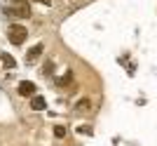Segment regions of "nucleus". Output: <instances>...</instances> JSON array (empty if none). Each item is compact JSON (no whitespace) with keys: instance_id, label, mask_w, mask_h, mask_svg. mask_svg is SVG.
Wrapping results in <instances>:
<instances>
[{"instance_id":"nucleus-1","label":"nucleus","mask_w":157,"mask_h":146,"mask_svg":"<svg viewBox=\"0 0 157 146\" xmlns=\"http://www.w3.org/2000/svg\"><path fill=\"white\" fill-rule=\"evenodd\" d=\"M2 12H5V14H10V17H19V19H28V17H31V5H28L26 0H19V2H14L12 7H5Z\"/></svg>"},{"instance_id":"nucleus-2","label":"nucleus","mask_w":157,"mask_h":146,"mask_svg":"<svg viewBox=\"0 0 157 146\" xmlns=\"http://www.w3.org/2000/svg\"><path fill=\"white\" fill-rule=\"evenodd\" d=\"M7 35H10V43H12V45H24L28 31H26L24 24H12V26L7 28Z\"/></svg>"},{"instance_id":"nucleus-3","label":"nucleus","mask_w":157,"mask_h":146,"mask_svg":"<svg viewBox=\"0 0 157 146\" xmlns=\"http://www.w3.org/2000/svg\"><path fill=\"white\" fill-rule=\"evenodd\" d=\"M42 52H45V45H42V43H40V45H35V47H31V50H28V54H26V61H28V64L38 61Z\"/></svg>"},{"instance_id":"nucleus-4","label":"nucleus","mask_w":157,"mask_h":146,"mask_svg":"<svg viewBox=\"0 0 157 146\" xmlns=\"http://www.w3.org/2000/svg\"><path fill=\"white\" fill-rule=\"evenodd\" d=\"M19 94H21V97H31V94H35V85H33V83H21V85H19Z\"/></svg>"},{"instance_id":"nucleus-5","label":"nucleus","mask_w":157,"mask_h":146,"mask_svg":"<svg viewBox=\"0 0 157 146\" xmlns=\"http://www.w3.org/2000/svg\"><path fill=\"white\" fill-rule=\"evenodd\" d=\"M0 59H2V66H5V68H14V66H17V61H14V57H12V54H0Z\"/></svg>"},{"instance_id":"nucleus-6","label":"nucleus","mask_w":157,"mask_h":146,"mask_svg":"<svg viewBox=\"0 0 157 146\" xmlns=\"http://www.w3.org/2000/svg\"><path fill=\"white\" fill-rule=\"evenodd\" d=\"M31 108L33 111H42V108H45V99H42V97H33L31 99Z\"/></svg>"},{"instance_id":"nucleus-7","label":"nucleus","mask_w":157,"mask_h":146,"mask_svg":"<svg viewBox=\"0 0 157 146\" xmlns=\"http://www.w3.org/2000/svg\"><path fill=\"white\" fill-rule=\"evenodd\" d=\"M89 106H92V101H89V99H82V101L75 104V111H89Z\"/></svg>"},{"instance_id":"nucleus-8","label":"nucleus","mask_w":157,"mask_h":146,"mask_svg":"<svg viewBox=\"0 0 157 146\" xmlns=\"http://www.w3.org/2000/svg\"><path fill=\"white\" fill-rule=\"evenodd\" d=\"M54 137H56V139H63V137H66V127L56 125V127H54Z\"/></svg>"},{"instance_id":"nucleus-9","label":"nucleus","mask_w":157,"mask_h":146,"mask_svg":"<svg viewBox=\"0 0 157 146\" xmlns=\"http://www.w3.org/2000/svg\"><path fill=\"white\" fill-rule=\"evenodd\" d=\"M71 80H73V75H71V73H66V78L56 80V85H59V87H63V85H71Z\"/></svg>"},{"instance_id":"nucleus-10","label":"nucleus","mask_w":157,"mask_h":146,"mask_svg":"<svg viewBox=\"0 0 157 146\" xmlns=\"http://www.w3.org/2000/svg\"><path fill=\"white\" fill-rule=\"evenodd\" d=\"M42 73H54V64L52 61H47L45 66H42Z\"/></svg>"},{"instance_id":"nucleus-11","label":"nucleus","mask_w":157,"mask_h":146,"mask_svg":"<svg viewBox=\"0 0 157 146\" xmlns=\"http://www.w3.org/2000/svg\"><path fill=\"white\" fill-rule=\"evenodd\" d=\"M38 2H42V5H52V0H38Z\"/></svg>"}]
</instances>
